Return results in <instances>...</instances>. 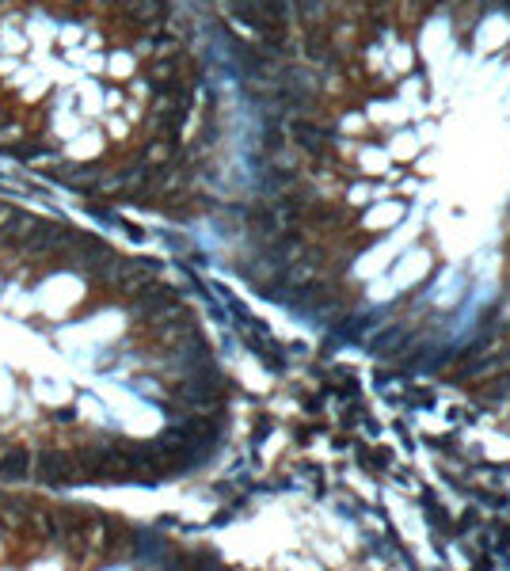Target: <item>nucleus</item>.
I'll list each match as a JSON object with an SVG mask.
<instances>
[{
  "label": "nucleus",
  "instance_id": "1",
  "mask_svg": "<svg viewBox=\"0 0 510 571\" xmlns=\"http://www.w3.org/2000/svg\"><path fill=\"white\" fill-rule=\"evenodd\" d=\"M35 476L42 484H73L76 480V464H73V453L69 449H42L35 453Z\"/></svg>",
  "mask_w": 510,
  "mask_h": 571
},
{
  "label": "nucleus",
  "instance_id": "2",
  "mask_svg": "<svg viewBox=\"0 0 510 571\" xmlns=\"http://www.w3.org/2000/svg\"><path fill=\"white\" fill-rule=\"evenodd\" d=\"M35 472V453L27 446H4L0 449V476L8 480H27Z\"/></svg>",
  "mask_w": 510,
  "mask_h": 571
},
{
  "label": "nucleus",
  "instance_id": "3",
  "mask_svg": "<svg viewBox=\"0 0 510 571\" xmlns=\"http://www.w3.org/2000/svg\"><path fill=\"white\" fill-rule=\"evenodd\" d=\"M35 221H38V217H30V213H19V210H15V217L8 221L4 228H0V248H4V251H23V244H27V236H30V228H35Z\"/></svg>",
  "mask_w": 510,
  "mask_h": 571
},
{
  "label": "nucleus",
  "instance_id": "4",
  "mask_svg": "<svg viewBox=\"0 0 510 571\" xmlns=\"http://www.w3.org/2000/svg\"><path fill=\"white\" fill-rule=\"evenodd\" d=\"M23 529H27L30 537H38V541L57 537V525H53V510H50V507H35V502H30V507H27V525H23Z\"/></svg>",
  "mask_w": 510,
  "mask_h": 571
}]
</instances>
